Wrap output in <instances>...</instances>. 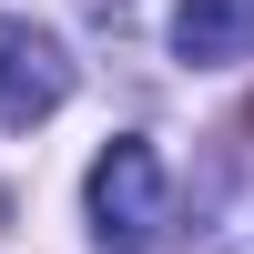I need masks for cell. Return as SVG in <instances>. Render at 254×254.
<instances>
[{"label": "cell", "mask_w": 254, "mask_h": 254, "mask_svg": "<svg viewBox=\"0 0 254 254\" xmlns=\"http://www.w3.org/2000/svg\"><path fill=\"white\" fill-rule=\"evenodd\" d=\"M193 254H254V132L234 142L224 183L203 193V214H193Z\"/></svg>", "instance_id": "cell-4"}, {"label": "cell", "mask_w": 254, "mask_h": 254, "mask_svg": "<svg viewBox=\"0 0 254 254\" xmlns=\"http://www.w3.org/2000/svg\"><path fill=\"white\" fill-rule=\"evenodd\" d=\"M81 203H92V244H102V254H153V244H163V224H173L163 153H153L142 132L102 142V163H92V183H81Z\"/></svg>", "instance_id": "cell-1"}, {"label": "cell", "mask_w": 254, "mask_h": 254, "mask_svg": "<svg viewBox=\"0 0 254 254\" xmlns=\"http://www.w3.org/2000/svg\"><path fill=\"white\" fill-rule=\"evenodd\" d=\"M71 102V61H61L51 31H31V20H0V112L10 122H41Z\"/></svg>", "instance_id": "cell-2"}, {"label": "cell", "mask_w": 254, "mask_h": 254, "mask_svg": "<svg viewBox=\"0 0 254 254\" xmlns=\"http://www.w3.org/2000/svg\"><path fill=\"white\" fill-rule=\"evenodd\" d=\"M254 51V0H173V61L214 71V61Z\"/></svg>", "instance_id": "cell-3"}]
</instances>
